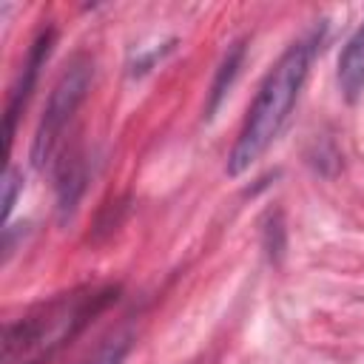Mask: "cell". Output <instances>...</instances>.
<instances>
[{
  "label": "cell",
  "mask_w": 364,
  "mask_h": 364,
  "mask_svg": "<svg viewBox=\"0 0 364 364\" xmlns=\"http://www.w3.org/2000/svg\"><path fill=\"white\" fill-rule=\"evenodd\" d=\"M316 54V34L296 40L279 63L267 71L264 82L256 91V100L245 117V125L228 154V173L239 176L245 173L282 134L284 122L290 119L296 100L304 88V80L310 74V63Z\"/></svg>",
  "instance_id": "cell-1"
},
{
  "label": "cell",
  "mask_w": 364,
  "mask_h": 364,
  "mask_svg": "<svg viewBox=\"0 0 364 364\" xmlns=\"http://www.w3.org/2000/svg\"><path fill=\"white\" fill-rule=\"evenodd\" d=\"M91 80H94V63L91 57L85 54H77L65 71L60 74V80L54 82L51 94H48V102L43 108V119L37 125V134H34V145H31V162L37 168H43L54 154H57V145L71 122V117L77 114L80 102L85 100L88 88H91Z\"/></svg>",
  "instance_id": "cell-2"
},
{
  "label": "cell",
  "mask_w": 364,
  "mask_h": 364,
  "mask_svg": "<svg viewBox=\"0 0 364 364\" xmlns=\"http://www.w3.org/2000/svg\"><path fill=\"white\" fill-rule=\"evenodd\" d=\"M51 46H54V28H43V31L37 34V40L31 43V48H28V57H26V63H23V71H20V80H17V85L11 88L9 108H6V139H9V142H11V136H14L17 117H20V111L26 108V102H28V97H31V88H34V82H37L40 65H43V63L48 60V54H51Z\"/></svg>",
  "instance_id": "cell-3"
},
{
  "label": "cell",
  "mask_w": 364,
  "mask_h": 364,
  "mask_svg": "<svg viewBox=\"0 0 364 364\" xmlns=\"http://www.w3.org/2000/svg\"><path fill=\"white\" fill-rule=\"evenodd\" d=\"M338 88L353 102L364 94V23L347 40L338 57Z\"/></svg>",
  "instance_id": "cell-4"
},
{
  "label": "cell",
  "mask_w": 364,
  "mask_h": 364,
  "mask_svg": "<svg viewBox=\"0 0 364 364\" xmlns=\"http://www.w3.org/2000/svg\"><path fill=\"white\" fill-rule=\"evenodd\" d=\"M82 188H85V159L80 154H71V156H65L63 171H60V182H57V202H60L57 208H60L63 219L74 210Z\"/></svg>",
  "instance_id": "cell-5"
},
{
  "label": "cell",
  "mask_w": 364,
  "mask_h": 364,
  "mask_svg": "<svg viewBox=\"0 0 364 364\" xmlns=\"http://www.w3.org/2000/svg\"><path fill=\"white\" fill-rule=\"evenodd\" d=\"M242 57H245V43H233V46L225 51V57H222V63H219V68H216L210 94H208V105H205L208 117H213L216 108L222 105V100L228 97V91H230V85H233V80H236V74H239V68H242Z\"/></svg>",
  "instance_id": "cell-6"
},
{
  "label": "cell",
  "mask_w": 364,
  "mask_h": 364,
  "mask_svg": "<svg viewBox=\"0 0 364 364\" xmlns=\"http://www.w3.org/2000/svg\"><path fill=\"white\" fill-rule=\"evenodd\" d=\"M23 191V179H20V171L14 165H9L6 171V179H3V222H9L11 210H14V202H17V193Z\"/></svg>",
  "instance_id": "cell-7"
}]
</instances>
